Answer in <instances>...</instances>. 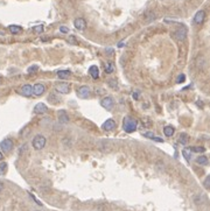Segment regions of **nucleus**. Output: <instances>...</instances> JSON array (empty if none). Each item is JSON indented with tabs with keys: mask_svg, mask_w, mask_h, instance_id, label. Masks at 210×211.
<instances>
[{
	"mask_svg": "<svg viewBox=\"0 0 210 211\" xmlns=\"http://www.w3.org/2000/svg\"><path fill=\"white\" fill-rule=\"evenodd\" d=\"M123 128L126 133H133L138 128V121L134 118L131 117H125L123 120Z\"/></svg>",
	"mask_w": 210,
	"mask_h": 211,
	"instance_id": "1",
	"label": "nucleus"
},
{
	"mask_svg": "<svg viewBox=\"0 0 210 211\" xmlns=\"http://www.w3.org/2000/svg\"><path fill=\"white\" fill-rule=\"evenodd\" d=\"M46 144H47V139H46V137L42 135V134H37V135H35L34 139H33V141H32L33 148L36 149V151L42 149V148L46 146Z\"/></svg>",
	"mask_w": 210,
	"mask_h": 211,
	"instance_id": "2",
	"label": "nucleus"
},
{
	"mask_svg": "<svg viewBox=\"0 0 210 211\" xmlns=\"http://www.w3.org/2000/svg\"><path fill=\"white\" fill-rule=\"evenodd\" d=\"M55 90L60 92L61 94H67L70 92V84L67 82H60L55 84Z\"/></svg>",
	"mask_w": 210,
	"mask_h": 211,
	"instance_id": "3",
	"label": "nucleus"
},
{
	"mask_svg": "<svg viewBox=\"0 0 210 211\" xmlns=\"http://www.w3.org/2000/svg\"><path fill=\"white\" fill-rule=\"evenodd\" d=\"M100 105L105 109V110H112L113 109V106H115V100H113V98L111 97V96H108V97H105V98H103L102 100H100Z\"/></svg>",
	"mask_w": 210,
	"mask_h": 211,
	"instance_id": "4",
	"label": "nucleus"
},
{
	"mask_svg": "<svg viewBox=\"0 0 210 211\" xmlns=\"http://www.w3.org/2000/svg\"><path fill=\"white\" fill-rule=\"evenodd\" d=\"M0 148L4 153H9L13 149V141L11 139H4L0 144Z\"/></svg>",
	"mask_w": 210,
	"mask_h": 211,
	"instance_id": "5",
	"label": "nucleus"
},
{
	"mask_svg": "<svg viewBox=\"0 0 210 211\" xmlns=\"http://www.w3.org/2000/svg\"><path fill=\"white\" fill-rule=\"evenodd\" d=\"M34 113L35 114H43V113H46L47 111H48V107H47V105L46 104H43V103H37L35 106H34Z\"/></svg>",
	"mask_w": 210,
	"mask_h": 211,
	"instance_id": "6",
	"label": "nucleus"
},
{
	"mask_svg": "<svg viewBox=\"0 0 210 211\" xmlns=\"http://www.w3.org/2000/svg\"><path fill=\"white\" fill-rule=\"evenodd\" d=\"M44 91H46V87L42 83H36L33 87V94H35V96H41L44 93Z\"/></svg>",
	"mask_w": 210,
	"mask_h": 211,
	"instance_id": "7",
	"label": "nucleus"
},
{
	"mask_svg": "<svg viewBox=\"0 0 210 211\" xmlns=\"http://www.w3.org/2000/svg\"><path fill=\"white\" fill-rule=\"evenodd\" d=\"M74 25L76 27V29L78 30H84L87 28V22L83 18H77L75 21H74Z\"/></svg>",
	"mask_w": 210,
	"mask_h": 211,
	"instance_id": "8",
	"label": "nucleus"
},
{
	"mask_svg": "<svg viewBox=\"0 0 210 211\" xmlns=\"http://www.w3.org/2000/svg\"><path fill=\"white\" fill-rule=\"evenodd\" d=\"M115 128H116V121L113 119H108L103 124V129L106 131V132H110V131H112Z\"/></svg>",
	"mask_w": 210,
	"mask_h": 211,
	"instance_id": "9",
	"label": "nucleus"
},
{
	"mask_svg": "<svg viewBox=\"0 0 210 211\" xmlns=\"http://www.w3.org/2000/svg\"><path fill=\"white\" fill-rule=\"evenodd\" d=\"M206 19V12L204 11H199L195 16H194V22L197 24V25H201Z\"/></svg>",
	"mask_w": 210,
	"mask_h": 211,
	"instance_id": "10",
	"label": "nucleus"
},
{
	"mask_svg": "<svg viewBox=\"0 0 210 211\" xmlns=\"http://www.w3.org/2000/svg\"><path fill=\"white\" fill-rule=\"evenodd\" d=\"M186 36H187V29H186L184 27H181V28H179V29L175 31V34H174V37H175L176 40H179V41L184 40V39H186Z\"/></svg>",
	"mask_w": 210,
	"mask_h": 211,
	"instance_id": "11",
	"label": "nucleus"
},
{
	"mask_svg": "<svg viewBox=\"0 0 210 211\" xmlns=\"http://www.w3.org/2000/svg\"><path fill=\"white\" fill-rule=\"evenodd\" d=\"M78 96L81 97V98H88L89 96H90V88L89 87H81L80 88V90H78Z\"/></svg>",
	"mask_w": 210,
	"mask_h": 211,
	"instance_id": "12",
	"label": "nucleus"
},
{
	"mask_svg": "<svg viewBox=\"0 0 210 211\" xmlns=\"http://www.w3.org/2000/svg\"><path fill=\"white\" fill-rule=\"evenodd\" d=\"M21 93L25 96V97H30L33 94V87L29 84H25L22 88H21Z\"/></svg>",
	"mask_w": 210,
	"mask_h": 211,
	"instance_id": "13",
	"label": "nucleus"
},
{
	"mask_svg": "<svg viewBox=\"0 0 210 211\" xmlns=\"http://www.w3.org/2000/svg\"><path fill=\"white\" fill-rule=\"evenodd\" d=\"M89 74H90V76L93 79H98V77H99V69H98V67L97 65H91L90 68H89Z\"/></svg>",
	"mask_w": 210,
	"mask_h": 211,
	"instance_id": "14",
	"label": "nucleus"
},
{
	"mask_svg": "<svg viewBox=\"0 0 210 211\" xmlns=\"http://www.w3.org/2000/svg\"><path fill=\"white\" fill-rule=\"evenodd\" d=\"M59 120H60L61 124H67L69 121V117H68L65 111H63V110L59 111Z\"/></svg>",
	"mask_w": 210,
	"mask_h": 211,
	"instance_id": "15",
	"label": "nucleus"
},
{
	"mask_svg": "<svg viewBox=\"0 0 210 211\" xmlns=\"http://www.w3.org/2000/svg\"><path fill=\"white\" fill-rule=\"evenodd\" d=\"M174 132H175V128H174L173 126H169V125H168V126H165V127H163V133H165V135L168 137V138L173 137Z\"/></svg>",
	"mask_w": 210,
	"mask_h": 211,
	"instance_id": "16",
	"label": "nucleus"
},
{
	"mask_svg": "<svg viewBox=\"0 0 210 211\" xmlns=\"http://www.w3.org/2000/svg\"><path fill=\"white\" fill-rule=\"evenodd\" d=\"M196 163H197V165H201V166H208L209 160H208V157H207L206 155H201V156H199V157L196 159Z\"/></svg>",
	"mask_w": 210,
	"mask_h": 211,
	"instance_id": "17",
	"label": "nucleus"
},
{
	"mask_svg": "<svg viewBox=\"0 0 210 211\" xmlns=\"http://www.w3.org/2000/svg\"><path fill=\"white\" fill-rule=\"evenodd\" d=\"M70 75H71L70 70H60V71H57V76L61 79H68Z\"/></svg>",
	"mask_w": 210,
	"mask_h": 211,
	"instance_id": "18",
	"label": "nucleus"
},
{
	"mask_svg": "<svg viewBox=\"0 0 210 211\" xmlns=\"http://www.w3.org/2000/svg\"><path fill=\"white\" fill-rule=\"evenodd\" d=\"M144 135H145L146 138H148V139H152V140L158 141V142H163V139L155 137V135H154V133H152V132H146V133H144Z\"/></svg>",
	"mask_w": 210,
	"mask_h": 211,
	"instance_id": "19",
	"label": "nucleus"
},
{
	"mask_svg": "<svg viewBox=\"0 0 210 211\" xmlns=\"http://www.w3.org/2000/svg\"><path fill=\"white\" fill-rule=\"evenodd\" d=\"M189 141V137L187 133H182L180 137H179V144L181 145H187Z\"/></svg>",
	"mask_w": 210,
	"mask_h": 211,
	"instance_id": "20",
	"label": "nucleus"
},
{
	"mask_svg": "<svg viewBox=\"0 0 210 211\" xmlns=\"http://www.w3.org/2000/svg\"><path fill=\"white\" fill-rule=\"evenodd\" d=\"M8 29H9V31H11L12 34H19V33L22 31V28H21L20 26H16V25H11V26L8 27Z\"/></svg>",
	"mask_w": 210,
	"mask_h": 211,
	"instance_id": "21",
	"label": "nucleus"
},
{
	"mask_svg": "<svg viewBox=\"0 0 210 211\" xmlns=\"http://www.w3.org/2000/svg\"><path fill=\"white\" fill-rule=\"evenodd\" d=\"M115 64L112 63V62H108L106 64H105V72L106 74H112L113 71H115Z\"/></svg>",
	"mask_w": 210,
	"mask_h": 211,
	"instance_id": "22",
	"label": "nucleus"
},
{
	"mask_svg": "<svg viewBox=\"0 0 210 211\" xmlns=\"http://www.w3.org/2000/svg\"><path fill=\"white\" fill-rule=\"evenodd\" d=\"M189 151L190 152H194V153H204L206 152V148L204 147H202V146H194V147H190L189 148Z\"/></svg>",
	"mask_w": 210,
	"mask_h": 211,
	"instance_id": "23",
	"label": "nucleus"
},
{
	"mask_svg": "<svg viewBox=\"0 0 210 211\" xmlns=\"http://www.w3.org/2000/svg\"><path fill=\"white\" fill-rule=\"evenodd\" d=\"M189 152H190L189 151V148H186V149L182 151V155L186 157V160H187L188 162L191 160V153H189Z\"/></svg>",
	"mask_w": 210,
	"mask_h": 211,
	"instance_id": "24",
	"label": "nucleus"
},
{
	"mask_svg": "<svg viewBox=\"0 0 210 211\" xmlns=\"http://www.w3.org/2000/svg\"><path fill=\"white\" fill-rule=\"evenodd\" d=\"M7 170V163L6 162H1L0 163V175H4Z\"/></svg>",
	"mask_w": 210,
	"mask_h": 211,
	"instance_id": "25",
	"label": "nucleus"
},
{
	"mask_svg": "<svg viewBox=\"0 0 210 211\" xmlns=\"http://www.w3.org/2000/svg\"><path fill=\"white\" fill-rule=\"evenodd\" d=\"M44 29V27L42 26V25H39V26H35V27H33V30L35 31V33H37V34H41L42 31Z\"/></svg>",
	"mask_w": 210,
	"mask_h": 211,
	"instance_id": "26",
	"label": "nucleus"
},
{
	"mask_svg": "<svg viewBox=\"0 0 210 211\" xmlns=\"http://www.w3.org/2000/svg\"><path fill=\"white\" fill-rule=\"evenodd\" d=\"M108 84L112 88V89H117V87H118V84H117V81H115V79H110L109 82H108Z\"/></svg>",
	"mask_w": 210,
	"mask_h": 211,
	"instance_id": "27",
	"label": "nucleus"
},
{
	"mask_svg": "<svg viewBox=\"0 0 210 211\" xmlns=\"http://www.w3.org/2000/svg\"><path fill=\"white\" fill-rule=\"evenodd\" d=\"M37 69H39V67H37V65H32V67H29V69L27 70V72H28V74L36 72V71H37Z\"/></svg>",
	"mask_w": 210,
	"mask_h": 211,
	"instance_id": "28",
	"label": "nucleus"
},
{
	"mask_svg": "<svg viewBox=\"0 0 210 211\" xmlns=\"http://www.w3.org/2000/svg\"><path fill=\"white\" fill-rule=\"evenodd\" d=\"M184 79H186V76L182 74V75H179V77H178V79H176V83H179L180 84L181 82H184Z\"/></svg>",
	"mask_w": 210,
	"mask_h": 211,
	"instance_id": "29",
	"label": "nucleus"
},
{
	"mask_svg": "<svg viewBox=\"0 0 210 211\" xmlns=\"http://www.w3.org/2000/svg\"><path fill=\"white\" fill-rule=\"evenodd\" d=\"M60 31L61 33H63V34H67V33L69 31V29H68V27H65V26H61Z\"/></svg>",
	"mask_w": 210,
	"mask_h": 211,
	"instance_id": "30",
	"label": "nucleus"
},
{
	"mask_svg": "<svg viewBox=\"0 0 210 211\" xmlns=\"http://www.w3.org/2000/svg\"><path fill=\"white\" fill-rule=\"evenodd\" d=\"M209 182H210V177L208 176V177L206 179V181H204V188H206V189H209Z\"/></svg>",
	"mask_w": 210,
	"mask_h": 211,
	"instance_id": "31",
	"label": "nucleus"
},
{
	"mask_svg": "<svg viewBox=\"0 0 210 211\" xmlns=\"http://www.w3.org/2000/svg\"><path fill=\"white\" fill-rule=\"evenodd\" d=\"M132 97H133V99H135V100L139 99V94H138L137 92H133V93H132Z\"/></svg>",
	"mask_w": 210,
	"mask_h": 211,
	"instance_id": "32",
	"label": "nucleus"
},
{
	"mask_svg": "<svg viewBox=\"0 0 210 211\" xmlns=\"http://www.w3.org/2000/svg\"><path fill=\"white\" fill-rule=\"evenodd\" d=\"M2 190H4V183L0 181V192H1Z\"/></svg>",
	"mask_w": 210,
	"mask_h": 211,
	"instance_id": "33",
	"label": "nucleus"
},
{
	"mask_svg": "<svg viewBox=\"0 0 210 211\" xmlns=\"http://www.w3.org/2000/svg\"><path fill=\"white\" fill-rule=\"evenodd\" d=\"M2 159H4V155H2V153H1V152H0V161H1V160H2Z\"/></svg>",
	"mask_w": 210,
	"mask_h": 211,
	"instance_id": "34",
	"label": "nucleus"
},
{
	"mask_svg": "<svg viewBox=\"0 0 210 211\" xmlns=\"http://www.w3.org/2000/svg\"><path fill=\"white\" fill-rule=\"evenodd\" d=\"M36 211H40V210H36Z\"/></svg>",
	"mask_w": 210,
	"mask_h": 211,
	"instance_id": "35",
	"label": "nucleus"
}]
</instances>
